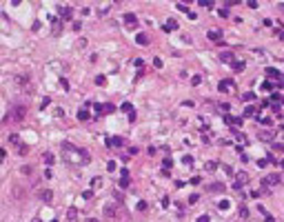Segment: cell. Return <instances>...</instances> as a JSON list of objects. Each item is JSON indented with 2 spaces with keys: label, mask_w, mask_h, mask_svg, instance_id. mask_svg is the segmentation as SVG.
<instances>
[{
  "label": "cell",
  "mask_w": 284,
  "mask_h": 222,
  "mask_svg": "<svg viewBox=\"0 0 284 222\" xmlns=\"http://www.w3.org/2000/svg\"><path fill=\"white\" fill-rule=\"evenodd\" d=\"M111 144H115V147H120V144H122V138H113V140H111Z\"/></svg>",
  "instance_id": "obj_25"
},
{
  "label": "cell",
  "mask_w": 284,
  "mask_h": 222,
  "mask_svg": "<svg viewBox=\"0 0 284 222\" xmlns=\"http://www.w3.org/2000/svg\"><path fill=\"white\" fill-rule=\"evenodd\" d=\"M253 98H255V96H253V93H251V91H249V93H244V96H242V100H246V102H251V100H253Z\"/></svg>",
  "instance_id": "obj_16"
},
{
  "label": "cell",
  "mask_w": 284,
  "mask_h": 222,
  "mask_svg": "<svg viewBox=\"0 0 284 222\" xmlns=\"http://www.w3.org/2000/svg\"><path fill=\"white\" fill-rule=\"evenodd\" d=\"M11 116H13V120H18V122H22V120H25V118H27V107H13V109H11Z\"/></svg>",
  "instance_id": "obj_1"
},
{
  "label": "cell",
  "mask_w": 284,
  "mask_h": 222,
  "mask_svg": "<svg viewBox=\"0 0 284 222\" xmlns=\"http://www.w3.org/2000/svg\"><path fill=\"white\" fill-rule=\"evenodd\" d=\"M282 178L277 176V173H271V176H264L262 178V187H271V185H277Z\"/></svg>",
  "instance_id": "obj_2"
},
{
  "label": "cell",
  "mask_w": 284,
  "mask_h": 222,
  "mask_svg": "<svg viewBox=\"0 0 284 222\" xmlns=\"http://www.w3.org/2000/svg\"><path fill=\"white\" fill-rule=\"evenodd\" d=\"M87 222H98L96 218H87Z\"/></svg>",
  "instance_id": "obj_33"
},
{
  "label": "cell",
  "mask_w": 284,
  "mask_h": 222,
  "mask_svg": "<svg viewBox=\"0 0 284 222\" xmlns=\"http://www.w3.org/2000/svg\"><path fill=\"white\" fill-rule=\"evenodd\" d=\"M60 16H62L64 20H67V18H71V9H69V7H60Z\"/></svg>",
  "instance_id": "obj_10"
},
{
  "label": "cell",
  "mask_w": 284,
  "mask_h": 222,
  "mask_svg": "<svg viewBox=\"0 0 284 222\" xmlns=\"http://www.w3.org/2000/svg\"><path fill=\"white\" fill-rule=\"evenodd\" d=\"M220 91H229V82H226V80H224V82H220Z\"/></svg>",
  "instance_id": "obj_19"
},
{
  "label": "cell",
  "mask_w": 284,
  "mask_h": 222,
  "mask_svg": "<svg viewBox=\"0 0 284 222\" xmlns=\"http://www.w3.org/2000/svg\"><path fill=\"white\" fill-rule=\"evenodd\" d=\"M273 149L275 151H284V144H273Z\"/></svg>",
  "instance_id": "obj_31"
},
{
  "label": "cell",
  "mask_w": 284,
  "mask_h": 222,
  "mask_svg": "<svg viewBox=\"0 0 284 222\" xmlns=\"http://www.w3.org/2000/svg\"><path fill=\"white\" fill-rule=\"evenodd\" d=\"M18 153H20V155H27V153H29V149H27L25 144H20V151H18Z\"/></svg>",
  "instance_id": "obj_22"
},
{
  "label": "cell",
  "mask_w": 284,
  "mask_h": 222,
  "mask_svg": "<svg viewBox=\"0 0 284 222\" xmlns=\"http://www.w3.org/2000/svg\"><path fill=\"white\" fill-rule=\"evenodd\" d=\"M31 222H40V220H31Z\"/></svg>",
  "instance_id": "obj_35"
},
{
  "label": "cell",
  "mask_w": 284,
  "mask_h": 222,
  "mask_svg": "<svg viewBox=\"0 0 284 222\" xmlns=\"http://www.w3.org/2000/svg\"><path fill=\"white\" fill-rule=\"evenodd\" d=\"M220 60H222V62H233V51H222Z\"/></svg>",
  "instance_id": "obj_6"
},
{
  "label": "cell",
  "mask_w": 284,
  "mask_h": 222,
  "mask_svg": "<svg viewBox=\"0 0 284 222\" xmlns=\"http://www.w3.org/2000/svg\"><path fill=\"white\" fill-rule=\"evenodd\" d=\"M67 222H78V209L71 207V209L67 211Z\"/></svg>",
  "instance_id": "obj_5"
},
{
  "label": "cell",
  "mask_w": 284,
  "mask_h": 222,
  "mask_svg": "<svg viewBox=\"0 0 284 222\" xmlns=\"http://www.w3.org/2000/svg\"><path fill=\"white\" fill-rule=\"evenodd\" d=\"M200 4L202 7H213V2H209V0H200Z\"/></svg>",
  "instance_id": "obj_28"
},
{
  "label": "cell",
  "mask_w": 284,
  "mask_h": 222,
  "mask_svg": "<svg viewBox=\"0 0 284 222\" xmlns=\"http://www.w3.org/2000/svg\"><path fill=\"white\" fill-rule=\"evenodd\" d=\"M209 191L211 193H224V185H222V182H213V185L209 187Z\"/></svg>",
  "instance_id": "obj_4"
},
{
  "label": "cell",
  "mask_w": 284,
  "mask_h": 222,
  "mask_svg": "<svg viewBox=\"0 0 284 222\" xmlns=\"http://www.w3.org/2000/svg\"><path fill=\"white\" fill-rule=\"evenodd\" d=\"M198 222H209V215H200V218H198Z\"/></svg>",
  "instance_id": "obj_32"
},
{
  "label": "cell",
  "mask_w": 284,
  "mask_h": 222,
  "mask_svg": "<svg viewBox=\"0 0 284 222\" xmlns=\"http://www.w3.org/2000/svg\"><path fill=\"white\" fill-rule=\"evenodd\" d=\"M182 162H184V164H191V162H193V158H191V155H184Z\"/></svg>",
  "instance_id": "obj_30"
},
{
  "label": "cell",
  "mask_w": 284,
  "mask_h": 222,
  "mask_svg": "<svg viewBox=\"0 0 284 222\" xmlns=\"http://www.w3.org/2000/svg\"><path fill=\"white\" fill-rule=\"evenodd\" d=\"M42 160H45L47 164H51V162H53V155H51V153H45V155H42Z\"/></svg>",
  "instance_id": "obj_15"
},
{
  "label": "cell",
  "mask_w": 284,
  "mask_h": 222,
  "mask_svg": "<svg viewBox=\"0 0 284 222\" xmlns=\"http://www.w3.org/2000/svg\"><path fill=\"white\" fill-rule=\"evenodd\" d=\"M189 202H191V204H195V202H198V193H193V196L189 198Z\"/></svg>",
  "instance_id": "obj_29"
},
{
  "label": "cell",
  "mask_w": 284,
  "mask_h": 222,
  "mask_svg": "<svg viewBox=\"0 0 284 222\" xmlns=\"http://www.w3.org/2000/svg\"><path fill=\"white\" fill-rule=\"evenodd\" d=\"M240 215H242V218H246V215H249V209H246V207H242V209H240Z\"/></svg>",
  "instance_id": "obj_26"
},
{
  "label": "cell",
  "mask_w": 284,
  "mask_h": 222,
  "mask_svg": "<svg viewBox=\"0 0 284 222\" xmlns=\"http://www.w3.org/2000/svg\"><path fill=\"white\" fill-rule=\"evenodd\" d=\"M124 22H129V29H133V27H136V16H133V13H127V16H124Z\"/></svg>",
  "instance_id": "obj_9"
},
{
  "label": "cell",
  "mask_w": 284,
  "mask_h": 222,
  "mask_svg": "<svg viewBox=\"0 0 284 222\" xmlns=\"http://www.w3.org/2000/svg\"><path fill=\"white\" fill-rule=\"evenodd\" d=\"M282 40H284V31H282Z\"/></svg>",
  "instance_id": "obj_36"
},
{
  "label": "cell",
  "mask_w": 284,
  "mask_h": 222,
  "mask_svg": "<svg viewBox=\"0 0 284 222\" xmlns=\"http://www.w3.org/2000/svg\"><path fill=\"white\" fill-rule=\"evenodd\" d=\"M253 113H255L253 107H246V109H244V116H253Z\"/></svg>",
  "instance_id": "obj_21"
},
{
  "label": "cell",
  "mask_w": 284,
  "mask_h": 222,
  "mask_svg": "<svg viewBox=\"0 0 284 222\" xmlns=\"http://www.w3.org/2000/svg\"><path fill=\"white\" fill-rule=\"evenodd\" d=\"M273 138H275V133H273V131H262V133H260V140H269V142H271Z\"/></svg>",
  "instance_id": "obj_8"
},
{
  "label": "cell",
  "mask_w": 284,
  "mask_h": 222,
  "mask_svg": "<svg viewBox=\"0 0 284 222\" xmlns=\"http://www.w3.org/2000/svg\"><path fill=\"white\" fill-rule=\"evenodd\" d=\"M280 9H282V11H284V2H282V4H280Z\"/></svg>",
  "instance_id": "obj_34"
},
{
  "label": "cell",
  "mask_w": 284,
  "mask_h": 222,
  "mask_svg": "<svg viewBox=\"0 0 284 222\" xmlns=\"http://www.w3.org/2000/svg\"><path fill=\"white\" fill-rule=\"evenodd\" d=\"M262 89H264V91H271L273 84H271V82H262Z\"/></svg>",
  "instance_id": "obj_20"
},
{
  "label": "cell",
  "mask_w": 284,
  "mask_h": 222,
  "mask_svg": "<svg viewBox=\"0 0 284 222\" xmlns=\"http://www.w3.org/2000/svg\"><path fill=\"white\" fill-rule=\"evenodd\" d=\"M207 36H209V40H220V38H222V34H220L218 29H215V31H209Z\"/></svg>",
  "instance_id": "obj_11"
},
{
  "label": "cell",
  "mask_w": 284,
  "mask_h": 222,
  "mask_svg": "<svg viewBox=\"0 0 284 222\" xmlns=\"http://www.w3.org/2000/svg\"><path fill=\"white\" fill-rule=\"evenodd\" d=\"M215 167H218V162H207V171H215Z\"/></svg>",
  "instance_id": "obj_17"
},
{
  "label": "cell",
  "mask_w": 284,
  "mask_h": 222,
  "mask_svg": "<svg viewBox=\"0 0 284 222\" xmlns=\"http://www.w3.org/2000/svg\"><path fill=\"white\" fill-rule=\"evenodd\" d=\"M138 209H140V211H144V209H147V202H144V200H140V202H138Z\"/></svg>",
  "instance_id": "obj_27"
},
{
  "label": "cell",
  "mask_w": 284,
  "mask_h": 222,
  "mask_svg": "<svg viewBox=\"0 0 284 222\" xmlns=\"http://www.w3.org/2000/svg\"><path fill=\"white\" fill-rule=\"evenodd\" d=\"M122 111H129V113H133V109H131V105H129V102H124V105H122Z\"/></svg>",
  "instance_id": "obj_23"
},
{
  "label": "cell",
  "mask_w": 284,
  "mask_h": 222,
  "mask_svg": "<svg viewBox=\"0 0 284 222\" xmlns=\"http://www.w3.org/2000/svg\"><path fill=\"white\" fill-rule=\"evenodd\" d=\"M38 198H40L42 202H51V200H53V191H51V189H40V191H38Z\"/></svg>",
  "instance_id": "obj_3"
},
{
  "label": "cell",
  "mask_w": 284,
  "mask_h": 222,
  "mask_svg": "<svg viewBox=\"0 0 284 222\" xmlns=\"http://www.w3.org/2000/svg\"><path fill=\"white\" fill-rule=\"evenodd\" d=\"M266 75H271V78H280V71H277V69H271V67H269V69H266Z\"/></svg>",
  "instance_id": "obj_13"
},
{
  "label": "cell",
  "mask_w": 284,
  "mask_h": 222,
  "mask_svg": "<svg viewBox=\"0 0 284 222\" xmlns=\"http://www.w3.org/2000/svg\"><path fill=\"white\" fill-rule=\"evenodd\" d=\"M78 120H89V111L80 109V111H78Z\"/></svg>",
  "instance_id": "obj_12"
},
{
  "label": "cell",
  "mask_w": 284,
  "mask_h": 222,
  "mask_svg": "<svg viewBox=\"0 0 284 222\" xmlns=\"http://www.w3.org/2000/svg\"><path fill=\"white\" fill-rule=\"evenodd\" d=\"M104 215L113 218V215H115V209H113V207H104Z\"/></svg>",
  "instance_id": "obj_14"
},
{
  "label": "cell",
  "mask_w": 284,
  "mask_h": 222,
  "mask_svg": "<svg viewBox=\"0 0 284 222\" xmlns=\"http://www.w3.org/2000/svg\"><path fill=\"white\" fill-rule=\"evenodd\" d=\"M218 207H220V209L224 211V209H229V202H226V200H222V202H220V204H218Z\"/></svg>",
  "instance_id": "obj_24"
},
{
  "label": "cell",
  "mask_w": 284,
  "mask_h": 222,
  "mask_svg": "<svg viewBox=\"0 0 284 222\" xmlns=\"http://www.w3.org/2000/svg\"><path fill=\"white\" fill-rule=\"evenodd\" d=\"M136 40H138V45H142V47H147V45H149V36H147V34H138Z\"/></svg>",
  "instance_id": "obj_7"
},
{
  "label": "cell",
  "mask_w": 284,
  "mask_h": 222,
  "mask_svg": "<svg viewBox=\"0 0 284 222\" xmlns=\"http://www.w3.org/2000/svg\"><path fill=\"white\" fill-rule=\"evenodd\" d=\"M202 82V78H200V75H193V78H191V84H200Z\"/></svg>",
  "instance_id": "obj_18"
}]
</instances>
